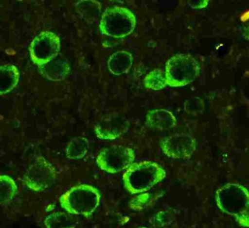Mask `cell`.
I'll list each match as a JSON object with an SVG mask.
<instances>
[{"mask_svg": "<svg viewBox=\"0 0 249 228\" xmlns=\"http://www.w3.org/2000/svg\"><path fill=\"white\" fill-rule=\"evenodd\" d=\"M166 178L162 166L152 161L133 163L123 175L124 188L129 194L146 193Z\"/></svg>", "mask_w": 249, "mask_h": 228, "instance_id": "cell-1", "label": "cell"}, {"mask_svg": "<svg viewBox=\"0 0 249 228\" xmlns=\"http://www.w3.org/2000/svg\"><path fill=\"white\" fill-rule=\"evenodd\" d=\"M102 201L100 191L92 185L81 184L72 187L61 195L59 203L66 212L74 216L90 217Z\"/></svg>", "mask_w": 249, "mask_h": 228, "instance_id": "cell-2", "label": "cell"}, {"mask_svg": "<svg viewBox=\"0 0 249 228\" xmlns=\"http://www.w3.org/2000/svg\"><path fill=\"white\" fill-rule=\"evenodd\" d=\"M136 26V16L129 9L114 6L107 8L102 15L99 29L105 36L120 39L131 34Z\"/></svg>", "mask_w": 249, "mask_h": 228, "instance_id": "cell-3", "label": "cell"}, {"mask_svg": "<svg viewBox=\"0 0 249 228\" xmlns=\"http://www.w3.org/2000/svg\"><path fill=\"white\" fill-rule=\"evenodd\" d=\"M200 71L198 62L191 55H174L165 64L167 84L171 87H185L197 79Z\"/></svg>", "mask_w": 249, "mask_h": 228, "instance_id": "cell-4", "label": "cell"}, {"mask_svg": "<svg viewBox=\"0 0 249 228\" xmlns=\"http://www.w3.org/2000/svg\"><path fill=\"white\" fill-rule=\"evenodd\" d=\"M135 161L133 149L121 145L109 146L102 149L96 158L98 166L104 172L117 174L126 170Z\"/></svg>", "mask_w": 249, "mask_h": 228, "instance_id": "cell-5", "label": "cell"}, {"mask_svg": "<svg viewBox=\"0 0 249 228\" xmlns=\"http://www.w3.org/2000/svg\"><path fill=\"white\" fill-rule=\"evenodd\" d=\"M61 40L53 32H43L38 34L31 43L29 52L32 61L36 65H45L58 56Z\"/></svg>", "mask_w": 249, "mask_h": 228, "instance_id": "cell-6", "label": "cell"}, {"mask_svg": "<svg viewBox=\"0 0 249 228\" xmlns=\"http://www.w3.org/2000/svg\"><path fill=\"white\" fill-rule=\"evenodd\" d=\"M55 178V168L42 158L28 169L25 174L24 182L31 191L42 193L52 186Z\"/></svg>", "mask_w": 249, "mask_h": 228, "instance_id": "cell-7", "label": "cell"}, {"mask_svg": "<svg viewBox=\"0 0 249 228\" xmlns=\"http://www.w3.org/2000/svg\"><path fill=\"white\" fill-rule=\"evenodd\" d=\"M194 137L186 133H178L168 136L162 140L160 148L170 159H181L190 157L196 150Z\"/></svg>", "mask_w": 249, "mask_h": 228, "instance_id": "cell-8", "label": "cell"}, {"mask_svg": "<svg viewBox=\"0 0 249 228\" xmlns=\"http://www.w3.org/2000/svg\"><path fill=\"white\" fill-rule=\"evenodd\" d=\"M129 125V121L124 115L112 114L95 127V134L100 140H115L127 131Z\"/></svg>", "mask_w": 249, "mask_h": 228, "instance_id": "cell-9", "label": "cell"}, {"mask_svg": "<svg viewBox=\"0 0 249 228\" xmlns=\"http://www.w3.org/2000/svg\"><path fill=\"white\" fill-rule=\"evenodd\" d=\"M177 124L175 115L167 109H152L146 115V125L152 130L167 131L174 128Z\"/></svg>", "mask_w": 249, "mask_h": 228, "instance_id": "cell-10", "label": "cell"}, {"mask_svg": "<svg viewBox=\"0 0 249 228\" xmlns=\"http://www.w3.org/2000/svg\"><path fill=\"white\" fill-rule=\"evenodd\" d=\"M44 77L52 81H61L66 78L70 71L68 61L62 57L57 56L51 62L39 66Z\"/></svg>", "mask_w": 249, "mask_h": 228, "instance_id": "cell-11", "label": "cell"}, {"mask_svg": "<svg viewBox=\"0 0 249 228\" xmlns=\"http://www.w3.org/2000/svg\"><path fill=\"white\" fill-rule=\"evenodd\" d=\"M133 64V55L124 50L117 51L110 55L107 61L108 69L115 76H121L127 73Z\"/></svg>", "mask_w": 249, "mask_h": 228, "instance_id": "cell-12", "label": "cell"}, {"mask_svg": "<svg viewBox=\"0 0 249 228\" xmlns=\"http://www.w3.org/2000/svg\"><path fill=\"white\" fill-rule=\"evenodd\" d=\"M75 7L80 17L88 23H96L100 17L102 4L96 0L77 1Z\"/></svg>", "mask_w": 249, "mask_h": 228, "instance_id": "cell-13", "label": "cell"}, {"mask_svg": "<svg viewBox=\"0 0 249 228\" xmlns=\"http://www.w3.org/2000/svg\"><path fill=\"white\" fill-rule=\"evenodd\" d=\"M20 74L15 65H0V95L11 92L18 83Z\"/></svg>", "mask_w": 249, "mask_h": 228, "instance_id": "cell-14", "label": "cell"}, {"mask_svg": "<svg viewBox=\"0 0 249 228\" xmlns=\"http://www.w3.org/2000/svg\"><path fill=\"white\" fill-rule=\"evenodd\" d=\"M78 224L74 215L63 212H57L50 214L45 220L47 228H75Z\"/></svg>", "mask_w": 249, "mask_h": 228, "instance_id": "cell-15", "label": "cell"}, {"mask_svg": "<svg viewBox=\"0 0 249 228\" xmlns=\"http://www.w3.org/2000/svg\"><path fill=\"white\" fill-rule=\"evenodd\" d=\"M90 143L84 137H76L71 139L66 147V156L71 160L83 159L89 151Z\"/></svg>", "mask_w": 249, "mask_h": 228, "instance_id": "cell-16", "label": "cell"}, {"mask_svg": "<svg viewBox=\"0 0 249 228\" xmlns=\"http://www.w3.org/2000/svg\"><path fill=\"white\" fill-rule=\"evenodd\" d=\"M17 185L8 175H0V204L10 202L18 193Z\"/></svg>", "mask_w": 249, "mask_h": 228, "instance_id": "cell-17", "label": "cell"}, {"mask_svg": "<svg viewBox=\"0 0 249 228\" xmlns=\"http://www.w3.org/2000/svg\"><path fill=\"white\" fill-rule=\"evenodd\" d=\"M145 87L149 90H160L166 87V77L165 70L155 68L146 74L143 80Z\"/></svg>", "mask_w": 249, "mask_h": 228, "instance_id": "cell-18", "label": "cell"}, {"mask_svg": "<svg viewBox=\"0 0 249 228\" xmlns=\"http://www.w3.org/2000/svg\"><path fill=\"white\" fill-rule=\"evenodd\" d=\"M152 197L153 196L151 193L138 194L137 196L135 197L129 202V207L133 211H142L151 202Z\"/></svg>", "mask_w": 249, "mask_h": 228, "instance_id": "cell-19", "label": "cell"}, {"mask_svg": "<svg viewBox=\"0 0 249 228\" xmlns=\"http://www.w3.org/2000/svg\"><path fill=\"white\" fill-rule=\"evenodd\" d=\"M184 110L187 114H197L201 113L203 109V103L198 98H192L184 103Z\"/></svg>", "mask_w": 249, "mask_h": 228, "instance_id": "cell-20", "label": "cell"}, {"mask_svg": "<svg viewBox=\"0 0 249 228\" xmlns=\"http://www.w3.org/2000/svg\"><path fill=\"white\" fill-rule=\"evenodd\" d=\"M208 2L207 1H190V6L193 8H203L207 6Z\"/></svg>", "mask_w": 249, "mask_h": 228, "instance_id": "cell-21", "label": "cell"}, {"mask_svg": "<svg viewBox=\"0 0 249 228\" xmlns=\"http://www.w3.org/2000/svg\"><path fill=\"white\" fill-rule=\"evenodd\" d=\"M244 34H245V37L247 38V39H249V26L247 28V30H246Z\"/></svg>", "mask_w": 249, "mask_h": 228, "instance_id": "cell-22", "label": "cell"}, {"mask_svg": "<svg viewBox=\"0 0 249 228\" xmlns=\"http://www.w3.org/2000/svg\"><path fill=\"white\" fill-rule=\"evenodd\" d=\"M138 228H148V227H139Z\"/></svg>", "mask_w": 249, "mask_h": 228, "instance_id": "cell-23", "label": "cell"}]
</instances>
